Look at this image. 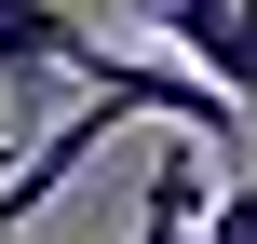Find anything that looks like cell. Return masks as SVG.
<instances>
[{
  "label": "cell",
  "instance_id": "1",
  "mask_svg": "<svg viewBox=\"0 0 257 244\" xmlns=\"http://www.w3.org/2000/svg\"><path fill=\"white\" fill-rule=\"evenodd\" d=\"M81 95H108L122 122L149 109V122H176L190 149H244V136H257L244 109H230V95H217L203 68H176V54H108V41H95V68H81Z\"/></svg>",
  "mask_w": 257,
  "mask_h": 244
},
{
  "label": "cell",
  "instance_id": "2",
  "mask_svg": "<svg viewBox=\"0 0 257 244\" xmlns=\"http://www.w3.org/2000/svg\"><path fill=\"white\" fill-rule=\"evenodd\" d=\"M81 68H95V27L68 0H0V95H14V122H41L54 82H81Z\"/></svg>",
  "mask_w": 257,
  "mask_h": 244
},
{
  "label": "cell",
  "instance_id": "3",
  "mask_svg": "<svg viewBox=\"0 0 257 244\" xmlns=\"http://www.w3.org/2000/svg\"><path fill=\"white\" fill-rule=\"evenodd\" d=\"M108 122H122V109H108V95H81V122H41V136L14 149V177H0V244H27L41 217H54V190L95 163V136H108Z\"/></svg>",
  "mask_w": 257,
  "mask_h": 244
},
{
  "label": "cell",
  "instance_id": "4",
  "mask_svg": "<svg viewBox=\"0 0 257 244\" xmlns=\"http://www.w3.org/2000/svg\"><path fill=\"white\" fill-rule=\"evenodd\" d=\"M149 27L176 41V68H203L230 109H257V0H149Z\"/></svg>",
  "mask_w": 257,
  "mask_h": 244
},
{
  "label": "cell",
  "instance_id": "5",
  "mask_svg": "<svg viewBox=\"0 0 257 244\" xmlns=\"http://www.w3.org/2000/svg\"><path fill=\"white\" fill-rule=\"evenodd\" d=\"M203 204H217L203 149H190V136H163V149H149V190H136V231H122V244H190V231H203Z\"/></svg>",
  "mask_w": 257,
  "mask_h": 244
},
{
  "label": "cell",
  "instance_id": "6",
  "mask_svg": "<svg viewBox=\"0 0 257 244\" xmlns=\"http://www.w3.org/2000/svg\"><path fill=\"white\" fill-rule=\"evenodd\" d=\"M190 244H257V177H217V204H203Z\"/></svg>",
  "mask_w": 257,
  "mask_h": 244
}]
</instances>
